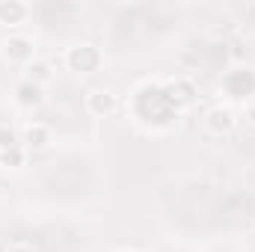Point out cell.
Segmentation results:
<instances>
[{
    "mask_svg": "<svg viewBox=\"0 0 255 252\" xmlns=\"http://www.w3.org/2000/svg\"><path fill=\"white\" fill-rule=\"evenodd\" d=\"M205 119H208V127H211L214 133H226V130H232V127H235V113H232L229 107H220V104H217V107H211Z\"/></svg>",
    "mask_w": 255,
    "mask_h": 252,
    "instance_id": "6da1fadb",
    "label": "cell"
},
{
    "mask_svg": "<svg viewBox=\"0 0 255 252\" xmlns=\"http://www.w3.org/2000/svg\"><path fill=\"white\" fill-rule=\"evenodd\" d=\"M86 107H89V113H95V116H104V113H113V110H116V98H113V92L95 89V92H89V98H86Z\"/></svg>",
    "mask_w": 255,
    "mask_h": 252,
    "instance_id": "7a4b0ae2",
    "label": "cell"
},
{
    "mask_svg": "<svg viewBox=\"0 0 255 252\" xmlns=\"http://www.w3.org/2000/svg\"><path fill=\"white\" fill-rule=\"evenodd\" d=\"M86 60H89L92 65H98V54H95V48H89V45H77V48L68 51V63H71V68H77V71H92V68L86 65Z\"/></svg>",
    "mask_w": 255,
    "mask_h": 252,
    "instance_id": "3957f363",
    "label": "cell"
},
{
    "mask_svg": "<svg viewBox=\"0 0 255 252\" xmlns=\"http://www.w3.org/2000/svg\"><path fill=\"white\" fill-rule=\"evenodd\" d=\"M30 54H33V48H30V42L27 39H9V42H3V57L6 60H30Z\"/></svg>",
    "mask_w": 255,
    "mask_h": 252,
    "instance_id": "277c9868",
    "label": "cell"
},
{
    "mask_svg": "<svg viewBox=\"0 0 255 252\" xmlns=\"http://www.w3.org/2000/svg\"><path fill=\"white\" fill-rule=\"evenodd\" d=\"M24 15H27V6H21V3H0V21L3 24H15Z\"/></svg>",
    "mask_w": 255,
    "mask_h": 252,
    "instance_id": "5b68a950",
    "label": "cell"
},
{
    "mask_svg": "<svg viewBox=\"0 0 255 252\" xmlns=\"http://www.w3.org/2000/svg\"><path fill=\"white\" fill-rule=\"evenodd\" d=\"M21 163H24V151H21L18 145L0 148V166H3V169H18Z\"/></svg>",
    "mask_w": 255,
    "mask_h": 252,
    "instance_id": "8992f818",
    "label": "cell"
},
{
    "mask_svg": "<svg viewBox=\"0 0 255 252\" xmlns=\"http://www.w3.org/2000/svg\"><path fill=\"white\" fill-rule=\"evenodd\" d=\"M24 142L33 145V148H42V145L48 142V127L45 125H30L24 130Z\"/></svg>",
    "mask_w": 255,
    "mask_h": 252,
    "instance_id": "52a82bcc",
    "label": "cell"
},
{
    "mask_svg": "<svg viewBox=\"0 0 255 252\" xmlns=\"http://www.w3.org/2000/svg\"><path fill=\"white\" fill-rule=\"evenodd\" d=\"M18 95H21V98H18L21 104H39V86H36V83H24V86L18 89Z\"/></svg>",
    "mask_w": 255,
    "mask_h": 252,
    "instance_id": "ba28073f",
    "label": "cell"
},
{
    "mask_svg": "<svg viewBox=\"0 0 255 252\" xmlns=\"http://www.w3.org/2000/svg\"><path fill=\"white\" fill-rule=\"evenodd\" d=\"M12 145H15V133L0 127V148H12Z\"/></svg>",
    "mask_w": 255,
    "mask_h": 252,
    "instance_id": "9c48e42d",
    "label": "cell"
},
{
    "mask_svg": "<svg viewBox=\"0 0 255 252\" xmlns=\"http://www.w3.org/2000/svg\"><path fill=\"white\" fill-rule=\"evenodd\" d=\"M6 252H33V247H30V244H9Z\"/></svg>",
    "mask_w": 255,
    "mask_h": 252,
    "instance_id": "30bf717a",
    "label": "cell"
},
{
    "mask_svg": "<svg viewBox=\"0 0 255 252\" xmlns=\"http://www.w3.org/2000/svg\"><path fill=\"white\" fill-rule=\"evenodd\" d=\"M247 116L255 122V101H250V104H247Z\"/></svg>",
    "mask_w": 255,
    "mask_h": 252,
    "instance_id": "8fae6325",
    "label": "cell"
}]
</instances>
